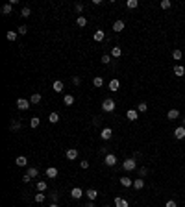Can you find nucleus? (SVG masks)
Listing matches in <instances>:
<instances>
[{"label": "nucleus", "mask_w": 185, "mask_h": 207, "mask_svg": "<svg viewBox=\"0 0 185 207\" xmlns=\"http://www.w3.org/2000/svg\"><path fill=\"white\" fill-rule=\"evenodd\" d=\"M33 200H35V202H37V203H43V202H45V200H46V196L43 194V192H37V194H35V196H33Z\"/></svg>", "instance_id": "obj_32"}, {"label": "nucleus", "mask_w": 185, "mask_h": 207, "mask_svg": "<svg viewBox=\"0 0 185 207\" xmlns=\"http://www.w3.org/2000/svg\"><path fill=\"white\" fill-rule=\"evenodd\" d=\"M124 26H126V24H124V20H115V22H113V32H117V33H119V32L124 30Z\"/></svg>", "instance_id": "obj_13"}, {"label": "nucleus", "mask_w": 185, "mask_h": 207, "mask_svg": "<svg viewBox=\"0 0 185 207\" xmlns=\"http://www.w3.org/2000/svg\"><path fill=\"white\" fill-rule=\"evenodd\" d=\"M80 167H81V168H84V170H87V168H89V161H85V159H84V161H81V163H80Z\"/></svg>", "instance_id": "obj_46"}, {"label": "nucleus", "mask_w": 185, "mask_h": 207, "mask_svg": "<svg viewBox=\"0 0 185 207\" xmlns=\"http://www.w3.org/2000/svg\"><path fill=\"white\" fill-rule=\"evenodd\" d=\"M143 187H145V178H137L135 181H133V189H137V190H141Z\"/></svg>", "instance_id": "obj_19"}, {"label": "nucleus", "mask_w": 185, "mask_h": 207, "mask_svg": "<svg viewBox=\"0 0 185 207\" xmlns=\"http://www.w3.org/2000/svg\"><path fill=\"white\" fill-rule=\"evenodd\" d=\"M120 56H122L120 46H113V48H111V58H113V59H119Z\"/></svg>", "instance_id": "obj_18"}, {"label": "nucleus", "mask_w": 185, "mask_h": 207, "mask_svg": "<svg viewBox=\"0 0 185 207\" xmlns=\"http://www.w3.org/2000/svg\"><path fill=\"white\" fill-rule=\"evenodd\" d=\"M94 41H96V43H102V41H104L106 39V33L104 32H102V30H96V32H94Z\"/></svg>", "instance_id": "obj_17"}, {"label": "nucleus", "mask_w": 185, "mask_h": 207, "mask_svg": "<svg viewBox=\"0 0 185 207\" xmlns=\"http://www.w3.org/2000/svg\"><path fill=\"white\" fill-rule=\"evenodd\" d=\"M30 126H32V128H37V126H39V116H33V119L30 120Z\"/></svg>", "instance_id": "obj_42"}, {"label": "nucleus", "mask_w": 185, "mask_h": 207, "mask_svg": "<svg viewBox=\"0 0 185 207\" xmlns=\"http://www.w3.org/2000/svg\"><path fill=\"white\" fill-rule=\"evenodd\" d=\"M48 207H59V205H58V203H50Z\"/></svg>", "instance_id": "obj_51"}, {"label": "nucleus", "mask_w": 185, "mask_h": 207, "mask_svg": "<svg viewBox=\"0 0 185 207\" xmlns=\"http://www.w3.org/2000/svg\"><path fill=\"white\" fill-rule=\"evenodd\" d=\"M20 128H22L20 120H19V119H13V120H11V124H9V129H11V132H19Z\"/></svg>", "instance_id": "obj_10"}, {"label": "nucleus", "mask_w": 185, "mask_h": 207, "mask_svg": "<svg viewBox=\"0 0 185 207\" xmlns=\"http://www.w3.org/2000/svg\"><path fill=\"white\" fill-rule=\"evenodd\" d=\"M181 58H183V52L181 50H178V48H176V50H172V59L174 61H180Z\"/></svg>", "instance_id": "obj_26"}, {"label": "nucleus", "mask_w": 185, "mask_h": 207, "mask_svg": "<svg viewBox=\"0 0 185 207\" xmlns=\"http://www.w3.org/2000/svg\"><path fill=\"white\" fill-rule=\"evenodd\" d=\"M126 116H128V119L133 122V120H137V119H139V111H137V109H128Z\"/></svg>", "instance_id": "obj_14"}, {"label": "nucleus", "mask_w": 185, "mask_h": 207, "mask_svg": "<svg viewBox=\"0 0 185 207\" xmlns=\"http://www.w3.org/2000/svg\"><path fill=\"white\" fill-rule=\"evenodd\" d=\"M26 207H30V205H26Z\"/></svg>", "instance_id": "obj_54"}, {"label": "nucleus", "mask_w": 185, "mask_h": 207, "mask_svg": "<svg viewBox=\"0 0 185 207\" xmlns=\"http://www.w3.org/2000/svg\"><path fill=\"white\" fill-rule=\"evenodd\" d=\"M178 116H180V111H178V109H170V111L167 113V119L168 120H176Z\"/></svg>", "instance_id": "obj_21"}, {"label": "nucleus", "mask_w": 185, "mask_h": 207, "mask_svg": "<svg viewBox=\"0 0 185 207\" xmlns=\"http://www.w3.org/2000/svg\"><path fill=\"white\" fill-rule=\"evenodd\" d=\"M46 178L56 179V178H58V168H56V167H48V168H46Z\"/></svg>", "instance_id": "obj_16"}, {"label": "nucleus", "mask_w": 185, "mask_h": 207, "mask_svg": "<svg viewBox=\"0 0 185 207\" xmlns=\"http://www.w3.org/2000/svg\"><path fill=\"white\" fill-rule=\"evenodd\" d=\"M26 174H28L30 178H37V176H39V170H37L35 167H30V168H28V172H26Z\"/></svg>", "instance_id": "obj_29"}, {"label": "nucleus", "mask_w": 185, "mask_h": 207, "mask_svg": "<svg viewBox=\"0 0 185 207\" xmlns=\"http://www.w3.org/2000/svg\"><path fill=\"white\" fill-rule=\"evenodd\" d=\"M122 168H124V170H128V172L137 170V161H135V159H130V157H128V159H126L124 163H122Z\"/></svg>", "instance_id": "obj_2"}, {"label": "nucleus", "mask_w": 185, "mask_h": 207, "mask_svg": "<svg viewBox=\"0 0 185 207\" xmlns=\"http://www.w3.org/2000/svg\"><path fill=\"white\" fill-rule=\"evenodd\" d=\"M6 37H8V41H11V43H13V41H17V37H19V32H8V33H6Z\"/></svg>", "instance_id": "obj_25"}, {"label": "nucleus", "mask_w": 185, "mask_h": 207, "mask_svg": "<svg viewBox=\"0 0 185 207\" xmlns=\"http://www.w3.org/2000/svg\"><path fill=\"white\" fill-rule=\"evenodd\" d=\"M85 196L93 202V200H96V198H98V190H96V189H89V190H85Z\"/></svg>", "instance_id": "obj_15"}, {"label": "nucleus", "mask_w": 185, "mask_h": 207, "mask_svg": "<svg viewBox=\"0 0 185 207\" xmlns=\"http://www.w3.org/2000/svg\"><path fill=\"white\" fill-rule=\"evenodd\" d=\"M100 61H102V63H104V65H109V63H111V61H113V58H111V54H104Z\"/></svg>", "instance_id": "obj_31"}, {"label": "nucleus", "mask_w": 185, "mask_h": 207, "mask_svg": "<svg viewBox=\"0 0 185 207\" xmlns=\"http://www.w3.org/2000/svg\"><path fill=\"white\" fill-rule=\"evenodd\" d=\"M48 120H50L52 124L59 122V113H56V111H54V113H50V115H48Z\"/></svg>", "instance_id": "obj_30"}, {"label": "nucleus", "mask_w": 185, "mask_h": 207, "mask_svg": "<svg viewBox=\"0 0 185 207\" xmlns=\"http://www.w3.org/2000/svg\"><path fill=\"white\" fill-rule=\"evenodd\" d=\"M170 8V0H163L161 2V9H168Z\"/></svg>", "instance_id": "obj_44"}, {"label": "nucleus", "mask_w": 185, "mask_h": 207, "mask_svg": "<svg viewBox=\"0 0 185 207\" xmlns=\"http://www.w3.org/2000/svg\"><path fill=\"white\" fill-rule=\"evenodd\" d=\"M137 6H139V2H137V0H128V2H126V8H128V9H135Z\"/></svg>", "instance_id": "obj_34"}, {"label": "nucleus", "mask_w": 185, "mask_h": 207, "mask_svg": "<svg viewBox=\"0 0 185 207\" xmlns=\"http://www.w3.org/2000/svg\"><path fill=\"white\" fill-rule=\"evenodd\" d=\"M71 196H72L74 200H80L81 196H84V190H81L80 187H72V189H71Z\"/></svg>", "instance_id": "obj_9"}, {"label": "nucleus", "mask_w": 185, "mask_h": 207, "mask_svg": "<svg viewBox=\"0 0 185 207\" xmlns=\"http://www.w3.org/2000/svg\"><path fill=\"white\" fill-rule=\"evenodd\" d=\"M102 207H111V205H102Z\"/></svg>", "instance_id": "obj_53"}, {"label": "nucleus", "mask_w": 185, "mask_h": 207, "mask_svg": "<svg viewBox=\"0 0 185 207\" xmlns=\"http://www.w3.org/2000/svg\"><path fill=\"white\" fill-rule=\"evenodd\" d=\"M76 24H78V26H80V28H84V26H85V24H87V19H85V17H84V15H80V17H78V19H76Z\"/></svg>", "instance_id": "obj_33"}, {"label": "nucleus", "mask_w": 185, "mask_h": 207, "mask_svg": "<svg viewBox=\"0 0 185 207\" xmlns=\"http://www.w3.org/2000/svg\"><path fill=\"white\" fill-rule=\"evenodd\" d=\"M15 165H17V167H26V165H28V159H26L24 155H19L15 159Z\"/></svg>", "instance_id": "obj_22"}, {"label": "nucleus", "mask_w": 185, "mask_h": 207, "mask_svg": "<svg viewBox=\"0 0 185 207\" xmlns=\"http://www.w3.org/2000/svg\"><path fill=\"white\" fill-rule=\"evenodd\" d=\"M165 207H178V205H176V202H174V200H168V202L165 203Z\"/></svg>", "instance_id": "obj_47"}, {"label": "nucleus", "mask_w": 185, "mask_h": 207, "mask_svg": "<svg viewBox=\"0 0 185 207\" xmlns=\"http://www.w3.org/2000/svg\"><path fill=\"white\" fill-rule=\"evenodd\" d=\"M63 104H65V106H72V104H74V96L72 94H65L63 96Z\"/></svg>", "instance_id": "obj_24"}, {"label": "nucleus", "mask_w": 185, "mask_h": 207, "mask_svg": "<svg viewBox=\"0 0 185 207\" xmlns=\"http://www.w3.org/2000/svg\"><path fill=\"white\" fill-rule=\"evenodd\" d=\"M11 11H13V4H4V8H2V15H9Z\"/></svg>", "instance_id": "obj_27"}, {"label": "nucleus", "mask_w": 185, "mask_h": 207, "mask_svg": "<svg viewBox=\"0 0 185 207\" xmlns=\"http://www.w3.org/2000/svg\"><path fill=\"white\" fill-rule=\"evenodd\" d=\"M26 32H28V26H19V35H26Z\"/></svg>", "instance_id": "obj_43"}, {"label": "nucleus", "mask_w": 185, "mask_h": 207, "mask_svg": "<svg viewBox=\"0 0 185 207\" xmlns=\"http://www.w3.org/2000/svg\"><path fill=\"white\" fill-rule=\"evenodd\" d=\"M100 137H102L104 141H109V139L113 137V129H111V128H104V129L100 132Z\"/></svg>", "instance_id": "obj_7"}, {"label": "nucleus", "mask_w": 185, "mask_h": 207, "mask_svg": "<svg viewBox=\"0 0 185 207\" xmlns=\"http://www.w3.org/2000/svg\"><path fill=\"white\" fill-rule=\"evenodd\" d=\"M74 11H76V13H81V11H84V4H81V2H76V4H74Z\"/></svg>", "instance_id": "obj_40"}, {"label": "nucleus", "mask_w": 185, "mask_h": 207, "mask_svg": "<svg viewBox=\"0 0 185 207\" xmlns=\"http://www.w3.org/2000/svg\"><path fill=\"white\" fill-rule=\"evenodd\" d=\"M30 106H32V102L26 100V98H19V100H17V107L20 109V111H28Z\"/></svg>", "instance_id": "obj_3"}, {"label": "nucleus", "mask_w": 185, "mask_h": 207, "mask_svg": "<svg viewBox=\"0 0 185 207\" xmlns=\"http://www.w3.org/2000/svg\"><path fill=\"white\" fill-rule=\"evenodd\" d=\"M115 207H130V203H128V200L117 196V198H115Z\"/></svg>", "instance_id": "obj_12"}, {"label": "nucleus", "mask_w": 185, "mask_h": 207, "mask_svg": "<svg viewBox=\"0 0 185 207\" xmlns=\"http://www.w3.org/2000/svg\"><path fill=\"white\" fill-rule=\"evenodd\" d=\"M93 85H94V87H102V85H104V80H102L100 76H96V78L93 80Z\"/></svg>", "instance_id": "obj_37"}, {"label": "nucleus", "mask_w": 185, "mask_h": 207, "mask_svg": "<svg viewBox=\"0 0 185 207\" xmlns=\"http://www.w3.org/2000/svg\"><path fill=\"white\" fill-rule=\"evenodd\" d=\"M65 157H67L68 161H74V159L78 157V150H76V148H68V150L65 152Z\"/></svg>", "instance_id": "obj_5"}, {"label": "nucleus", "mask_w": 185, "mask_h": 207, "mask_svg": "<svg viewBox=\"0 0 185 207\" xmlns=\"http://www.w3.org/2000/svg\"><path fill=\"white\" fill-rule=\"evenodd\" d=\"M174 76L176 78H183L185 76V65H174Z\"/></svg>", "instance_id": "obj_6"}, {"label": "nucleus", "mask_w": 185, "mask_h": 207, "mask_svg": "<svg viewBox=\"0 0 185 207\" xmlns=\"http://www.w3.org/2000/svg\"><path fill=\"white\" fill-rule=\"evenodd\" d=\"M104 163L107 165V167H115V165L119 163V159H117V155H115V154H106Z\"/></svg>", "instance_id": "obj_4"}, {"label": "nucleus", "mask_w": 185, "mask_h": 207, "mask_svg": "<svg viewBox=\"0 0 185 207\" xmlns=\"http://www.w3.org/2000/svg\"><path fill=\"white\" fill-rule=\"evenodd\" d=\"M181 126H185V116H183V124H181Z\"/></svg>", "instance_id": "obj_52"}, {"label": "nucleus", "mask_w": 185, "mask_h": 207, "mask_svg": "<svg viewBox=\"0 0 185 207\" xmlns=\"http://www.w3.org/2000/svg\"><path fill=\"white\" fill-rule=\"evenodd\" d=\"M102 109H104L106 113H113L115 111V100L113 98H106L102 102Z\"/></svg>", "instance_id": "obj_1"}, {"label": "nucleus", "mask_w": 185, "mask_h": 207, "mask_svg": "<svg viewBox=\"0 0 185 207\" xmlns=\"http://www.w3.org/2000/svg\"><path fill=\"white\" fill-rule=\"evenodd\" d=\"M146 109H148V104H145V102H141L139 106H137V111H139V113H145Z\"/></svg>", "instance_id": "obj_38"}, {"label": "nucleus", "mask_w": 185, "mask_h": 207, "mask_svg": "<svg viewBox=\"0 0 185 207\" xmlns=\"http://www.w3.org/2000/svg\"><path fill=\"white\" fill-rule=\"evenodd\" d=\"M85 207H94V203H93V202H87V203H85Z\"/></svg>", "instance_id": "obj_50"}, {"label": "nucleus", "mask_w": 185, "mask_h": 207, "mask_svg": "<svg viewBox=\"0 0 185 207\" xmlns=\"http://www.w3.org/2000/svg\"><path fill=\"white\" fill-rule=\"evenodd\" d=\"M137 172H139V178H145L148 174V168L146 167H141V168H137Z\"/></svg>", "instance_id": "obj_39"}, {"label": "nucleus", "mask_w": 185, "mask_h": 207, "mask_svg": "<svg viewBox=\"0 0 185 207\" xmlns=\"http://www.w3.org/2000/svg\"><path fill=\"white\" fill-rule=\"evenodd\" d=\"M30 15H32V9H30V8H22V9H20V17L28 19Z\"/></svg>", "instance_id": "obj_35"}, {"label": "nucleus", "mask_w": 185, "mask_h": 207, "mask_svg": "<svg viewBox=\"0 0 185 207\" xmlns=\"http://www.w3.org/2000/svg\"><path fill=\"white\" fill-rule=\"evenodd\" d=\"M48 198L52 200V203H58V198H59V194H58V192H50V194H48Z\"/></svg>", "instance_id": "obj_41"}, {"label": "nucleus", "mask_w": 185, "mask_h": 207, "mask_svg": "<svg viewBox=\"0 0 185 207\" xmlns=\"http://www.w3.org/2000/svg\"><path fill=\"white\" fill-rule=\"evenodd\" d=\"M35 187H37V190H39V192H45L46 189H48V185H46V181H37Z\"/></svg>", "instance_id": "obj_28"}, {"label": "nucleus", "mask_w": 185, "mask_h": 207, "mask_svg": "<svg viewBox=\"0 0 185 207\" xmlns=\"http://www.w3.org/2000/svg\"><path fill=\"white\" fill-rule=\"evenodd\" d=\"M119 87H120V81H119L117 78L109 81V91H111V93H117V91H119Z\"/></svg>", "instance_id": "obj_11"}, {"label": "nucleus", "mask_w": 185, "mask_h": 207, "mask_svg": "<svg viewBox=\"0 0 185 207\" xmlns=\"http://www.w3.org/2000/svg\"><path fill=\"white\" fill-rule=\"evenodd\" d=\"M52 89H54L56 93H61V91H63V81H61V80H56V81L52 83Z\"/></svg>", "instance_id": "obj_20"}, {"label": "nucleus", "mask_w": 185, "mask_h": 207, "mask_svg": "<svg viewBox=\"0 0 185 207\" xmlns=\"http://www.w3.org/2000/svg\"><path fill=\"white\" fill-rule=\"evenodd\" d=\"M22 181H24V183H30V181H32V178H30L28 174H24V176H22Z\"/></svg>", "instance_id": "obj_48"}, {"label": "nucleus", "mask_w": 185, "mask_h": 207, "mask_svg": "<svg viewBox=\"0 0 185 207\" xmlns=\"http://www.w3.org/2000/svg\"><path fill=\"white\" fill-rule=\"evenodd\" d=\"M133 159H135V161L141 159V154H139V152H135V154H133Z\"/></svg>", "instance_id": "obj_49"}, {"label": "nucleus", "mask_w": 185, "mask_h": 207, "mask_svg": "<svg viewBox=\"0 0 185 207\" xmlns=\"http://www.w3.org/2000/svg\"><path fill=\"white\" fill-rule=\"evenodd\" d=\"M120 185H122V187H126V189H130V187H133V181L130 178H120Z\"/></svg>", "instance_id": "obj_23"}, {"label": "nucleus", "mask_w": 185, "mask_h": 207, "mask_svg": "<svg viewBox=\"0 0 185 207\" xmlns=\"http://www.w3.org/2000/svg\"><path fill=\"white\" fill-rule=\"evenodd\" d=\"M174 137L176 139H185V126H178L176 129H174Z\"/></svg>", "instance_id": "obj_8"}, {"label": "nucleus", "mask_w": 185, "mask_h": 207, "mask_svg": "<svg viewBox=\"0 0 185 207\" xmlns=\"http://www.w3.org/2000/svg\"><path fill=\"white\" fill-rule=\"evenodd\" d=\"M30 102H32V104H39V102H41V94H39V93H33L32 98H30Z\"/></svg>", "instance_id": "obj_36"}, {"label": "nucleus", "mask_w": 185, "mask_h": 207, "mask_svg": "<svg viewBox=\"0 0 185 207\" xmlns=\"http://www.w3.org/2000/svg\"><path fill=\"white\" fill-rule=\"evenodd\" d=\"M72 83H74V85H80V83H81V78H80V76H74V78H72Z\"/></svg>", "instance_id": "obj_45"}]
</instances>
